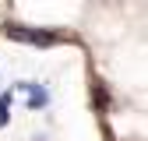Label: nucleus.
Listing matches in <instances>:
<instances>
[{"label":"nucleus","mask_w":148,"mask_h":141,"mask_svg":"<svg viewBox=\"0 0 148 141\" xmlns=\"http://www.w3.org/2000/svg\"><path fill=\"white\" fill-rule=\"evenodd\" d=\"M4 35L14 42H32V46H53L60 42L57 32H42V28H21V25H4Z\"/></svg>","instance_id":"1"},{"label":"nucleus","mask_w":148,"mask_h":141,"mask_svg":"<svg viewBox=\"0 0 148 141\" xmlns=\"http://www.w3.org/2000/svg\"><path fill=\"white\" fill-rule=\"evenodd\" d=\"M92 102H95L99 113H109V95H106V85H102V81L92 85Z\"/></svg>","instance_id":"2"}]
</instances>
